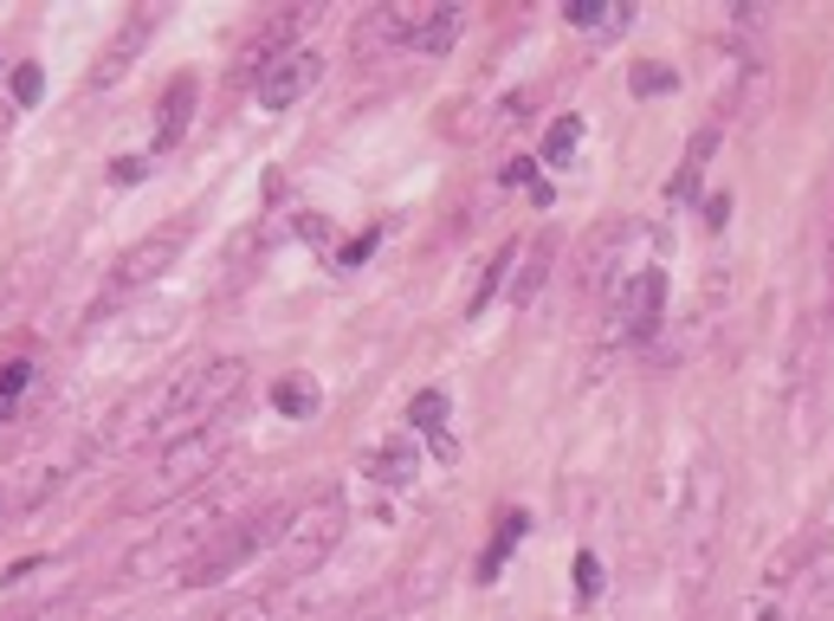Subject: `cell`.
I'll list each match as a JSON object with an SVG mask.
<instances>
[{"mask_svg":"<svg viewBox=\"0 0 834 621\" xmlns=\"http://www.w3.org/2000/svg\"><path fill=\"white\" fill-rule=\"evenodd\" d=\"M39 91H46V71H39V66L13 71V111H33V104H39Z\"/></svg>","mask_w":834,"mask_h":621,"instance_id":"obj_22","label":"cell"},{"mask_svg":"<svg viewBox=\"0 0 834 621\" xmlns=\"http://www.w3.org/2000/svg\"><path fill=\"white\" fill-rule=\"evenodd\" d=\"M518 253H524V246H518V240H511V246H498V253H491L486 278H479V285H473V298H466V318H479V311H486V298H491V291H498V278H505V266H511V260H518Z\"/></svg>","mask_w":834,"mask_h":621,"instance_id":"obj_19","label":"cell"},{"mask_svg":"<svg viewBox=\"0 0 834 621\" xmlns=\"http://www.w3.org/2000/svg\"><path fill=\"white\" fill-rule=\"evenodd\" d=\"M563 20H569V26H582V33H615V26L634 20V7H622V0H569V7H563Z\"/></svg>","mask_w":834,"mask_h":621,"instance_id":"obj_15","label":"cell"},{"mask_svg":"<svg viewBox=\"0 0 834 621\" xmlns=\"http://www.w3.org/2000/svg\"><path fill=\"white\" fill-rule=\"evenodd\" d=\"M764 621H783V616H764Z\"/></svg>","mask_w":834,"mask_h":621,"instance_id":"obj_29","label":"cell"},{"mask_svg":"<svg viewBox=\"0 0 834 621\" xmlns=\"http://www.w3.org/2000/svg\"><path fill=\"white\" fill-rule=\"evenodd\" d=\"M195 97H201V84L182 71V78H169V91H162V111H155V149H175V142L188 137V124H195Z\"/></svg>","mask_w":834,"mask_h":621,"instance_id":"obj_11","label":"cell"},{"mask_svg":"<svg viewBox=\"0 0 834 621\" xmlns=\"http://www.w3.org/2000/svg\"><path fill=\"white\" fill-rule=\"evenodd\" d=\"M576 142H582V117H556L551 137H544V162H551V169H569Z\"/></svg>","mask_w":834,"mask_h":621,"instance_id":"obj_18","label":"cell"},{"mask_svg":"<svg viewBox=\"0 0 834 621\" xmlns=\"http://www.w3.org/2000/svg\"><path fill=\"white\" fill-rule=\"evenodd\" d=\"M711 149H718V130H698L693 137V149H686V162L673 169V182H667V202H693L698 195V182H705V162H711Z\"/></svg>","mask_w":834,"mask_h":621,"instance_id":"obj_14","label":"cell"},{"mask_svg":"<svg viewBox=\"0 0 834 621\" xmlns=\"http://www.w3.org/2000/svg\"><path fill=\"white\" fill-rule=\"evenodd\" d=\"M349 511H344V492H317V498H304L291 518H285V531H278V570L285 576H298V570H311L317 556L337 551V538H344Z\"/></svg>","mask_w":834,"mask_h":621,"instance_id":"obj_4","label":"cell"},{"mask_svg":"<svg viewBox=\"0 0 834 621\" xmlns=\"http://www.w3.org/2000/svg\"><path fill=\"white\" fill-rule=\"evenodd\" d=\"M420 467H427V460H420L415 440H382V447L362 460V473H369V480H382V485H415Z\"/></svg>","mask_w":834,"mask_h":621,"instance_id":"obj_12","label":"cell"},{"mask_svg":"<svg viewBox=\"0 0 834 621\" xmlns=\"http://www.w3.org/2000/svg\"><path fill=\"white\" fill-rule=\"evenodd\" d=\"M408 421H415L420 434H433L440 453H453V434H447V395H440V389H420L415 402H408Z\"/></svg>","mask_w":834,"mask_h":621,"instance_id":"obj_16","label":"cell"},{"mask_svg":"<svg viewBox=\"0 0 834 621\" xmlns=\"http://www.w3.org/2000/svg\"><path fill=\"white\" fill-rule=\"evenodd\" d=\"M273 402H278V414H291V421H311L324 395H317V382H304V376H285V382L273 389Z\"/></svg>","mask_w":834,"mask_h":621,"instance_id":"obj_17","label":"cell"},{"mask_svg":"<svg viewBox=\"0 0 834 621\" xmlns=\"http://www.w3.org/2000/svg\"><path fill=\"white\" fill-rule=\"evenodd\" d=\"M718 525H725V485H718V467L698 460L693 492H686V511H680V576L686 589H705L711 576V556H718Z\"/></svg>","mask_w":834,"mask_h":621,"instance_id":"obj_3","label":"cell"},{"mask_svg":"<svg viewBox=\"0 0 834 621\" xmlns=\"http://www.w3.org/2000/svg\"><path fill=\"white\" fill-rule=\"evenodd\" d=\"M369 253H375V227H369V233H356V240H344V253H337V266H362Z\"/></svg>","mask_w":834,"mask_h":621,"instance_id":"obj_23","label":"cell"},{"mask_svg":"<svg viewBox=\"0 0 834 621\" xmlns=\"http://www.w3.org/2000/svg\"><path fill=\"white\" fill-rule=\"evenodd\" d=\"M725 220H731V195H711V202H705V227H711V233H718V227H725Z\"/></svg>","mask_w":834,"mask_h":621,"instance_id":"obj_27","label":"cell"},{"mask_svg":"<svg viewBox=\"0 0 834 621\" xmlns=\"http://www.w3.org/2000/svg\"><path fill=\"white\" fill-rule=\"evenodd\" d=\"M213 511H195V518H182V525H169V531H155V538H142L137 551L124 556V583H155V576H175V570H188L195 556L213 544Z\"/></svg>","mask_w":834,"mask_h":621,"instance_id":"obj_5","label":"cell"},{"mask_svg":"<svg viewBox=\"0 0 834 621\" xmlns=\"http://www.w3.org/2000/svg\"><path fill=\"white\" fill-rule=\"evenodd\" d=\"M317 78H324V53L317 46H291L285 59H273V66L259 71V104L266 111H291Z\"/></svg>","mask_w":834,"mask_h":621,"instance_id":"obj_7","label":"cell"},{"mask_svg":"<svg viewBox=\"0 0 834 621\" xmlns=\"http://www.w3.org/2000/svg\"><path fill=\"white\" fill-rule=\"evenodd\" d=\"M149 26H155V7H137L130 20H124V33L104 46V59L91 66V91H104V84H117L124 71L137 66V53H142V39H149Z\"/></svg>","mask_w":834,"mask_h":621,"instance_id":"obj_9","label":"cell"},{"mask_svg":"<svg viewBox=\"0 0 834 621\" xmlns=\"http://www.w3.org/2000/svg\"><path fill=\"white\" fill-rule=\"evenodd\" d=\"M285 505H266V511H253V518H240V525H220L213 531V544L195 563H188V576L182 583H195V589H213V583H233L253 556H266L278 544V531H285Z\"/></svg>","mask_w":834,"mask_h":621,"instance_id":"obj_2","label":"cell"},{"mask_svg":"<svg viewBox=\"0 0 834 621\" xmlns=\"http://www.w3.org/2000/svg\"><path fill=\"white\" fill-rule=\"evenodd\" d=\"M195 240V220L182 214V220H169V227H149L137 246L117 260V273H111V285H104V298H124V291H137V285H149V278H162L175 260H182V246Z\"/></svg>","mask_w":834,"mask_h":621,"instance_id":"obj_6","label":"cell"},{"mask_svg":"<svg viewBox=\"0 0 834 621\" xmlns=\"http://www.w3.org/2000/svg\"><path fill=\"white\" fill-rule=\"evenodd\" d=\"M460 26H466V7H460V0H433V7L420 13V26H415V39H408V53H415V59H440V53H453Z\"/></svg>","mask_w":834,"mask_h":621,"instance_id":"obj_10","label":"cell"},{"mask_svg":"<svg viewBox=\"0 0 834 621\" xmlns=\"http://www.w3.org/2000/svg\"><path fill=\"white\" fill-rule=\"evenodd\" d=\"M660 318H667V273L660 266H640V273L622 285V331L627 344H647L653 331H660Z\"/></svg>","mask_w":834,"mask_h":621,"instance_id":"obj_8","label":"cell"},{"mask_svg":"<svg viewBox=\"0 0 834 621\" xmlns=\"http://www.w3.org/2000/svg\"><path fill=\"white\" fill-rule=\"evenodd\" d=\"M634 84H640V91H667V84H673V71L647 66V71H640V78H634Z\"/></svg>","mask_w":834,"mask_h":621,"instance_id":"obj_28","label":"cell"},{"mask_svg":"<svg viewBox=\"0 0 834 621\" xmlns=\"http://www.w3.org/2000/svg\"><path fill=\"white\" fill-rule=\"evenodd\" d=\"M220 421L208 427H182V434H169L162 440V453H155V467L137 480L130 492V511H155V505H175V498H188L195 485L213 473V460H220Z\"/></svg>","mask_w":834,"mask_h":621,"instance_id":"obj_1","label":"cell"},{"mask_svg":"<svg viewBox=\"0 0 834 621\" xmlns=\"http://www.w3.org/2000/svg\"><path fill=\"white\" fill-rule=\"evenodd\" d=\"M569 576H576V602H595V596H602V563H595V551L576 556V570H569Z\"/></svg>","mask_w":834,"mask_h":621,"instance_id":"obj_21","label":"cell"},{"mask_svg":"<svg viewBox=\"0 0 834 621\" xmlns=\"http://www.w3.org/2000/svg\"><path fill=\"white\" fill-rule=\"evenodd\" d=\"M20 621H78V602H46V609H33V616Z\"/></svg>","mask_w":834,"mask_h":621,"instance_id":"obj_26","label":"cell"},{"mask_svg":"<svg viewBox=\"0 0 834 621\" xmlns=\"http://www.w3.org/2000/svg\"><path fill=\"white\" fill-rule=\"evenodd\" d=\"M26 376H33V369H26V363H0V395H7V402H13V395H20V389H26Z\"/></svg>","mask_w":834,"mask_h":621,"instance_id":"obj_25","label":"cell"},{"mask_svg":"<svg viewBox=\"0 0 834 621\" xmlns=\"http://www.w3.org/2000/svg\"><path fill=\"white\" fill-rule=\"evenodd\" d=\"M149 175V156H117L111 162V182H142Z\"/></svg>","mask_w":834,"mask_h":621,"instance_id":"obj_24","label":"cell"},{"mask_svg":"<svg viewBox=\"0 0 834 621\" xmlns=\"http://www.w3.org/2000/svg\"><path fill=\"white\" fill-rule=\"evenodd\" d=\"M551 260H556V233H537L531 246H524V266L511 273V304L524 311L537 291H544V278H551Z\"/></svg>","mask_w":834,"mask_h":621,"instance_id":"obj_13","label":"cell"},{"mask_svg":"<svg viewBox=\"0 0 834 621\" xmlns=\"http://www.w3.org/2000/svg\"><path fill=\"white\" fill-rule=\"evenodd\" d=\"M524 525H531V518H518V511H511V518H498V538H491L486 563H479V583H491V576H498V563H505V551L524 538Z\"/></svg>","mask_w":834,"mask_h":621,"instance_id":"obj_20","label":"cell"}]
</instances>
